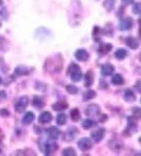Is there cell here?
<instances>
[{"mask_svg":"<svg viewBox=\"0 0 141 156\" xmlns=\"http://www.w3.org/2000/svg\"><path fill=\"white\" fill-rule=\"evenodd\" d=\"M78 147H79V149L81 151H89L92 148V141L89 139V138L84 137V138H82V139L78 142Z\"/></svg>","mask_w":141,"mask_h":156,"instance_id":"5","label":"cell"},{"mask_svg":"<svg viewBox=\"0 0 141 156\" xmlns=\"http://www.w3.org/2000/svg\"><path fill=\"white\" fill-rule=\"evenodd\" d=\"M133 26V21L130 18H124L120 21L119 24V29L120 31H127Z\"/></svg>","mask_w":141,"mask_h":156,"instance_id":"10","label":"cell"},{"mask_svg":"<svg viewBox=\"0 0 141 156\" xmlns=\"http://www.w3.org/2000/svg\"><path fill=\"white\" fill-rule=\"evenodd\" d=\"M139 26H140V29H141V18L139 20Z\"/></svg>","mask_w":141,"mask_h":156,"instance_id":"40","label":"cell"},{"mask_svg":"<svg viewBox=\"0 0 141 156\" xmlns=\"http://www.w3.org/2000/svg\"><path fill=\"white\" fill-rule=\"evenodd\" d=\"M15 73L18 76H26L30 73V70L26 66H17L15 69Z\"/></svg>","mask_w":141,"mask_h":156,"instance_id":"16","label":"cell"},{"mask_svg":"<svg viewBox=\"0 0 141 156\" xmlns=\"http://www.w3.org/2000/svg\"><path fill=\"white\" fill-rule=\"evenodd\" d=\"M35 116L32 112L26 113L22 119V123L24 125H29L35 120Z\"/></svg>","mask_w":141,"mask_h":156,"instance_id":"19","label":"cell"},{"mask_svg":"<svg viewBox=\"0 0 141 156\" xmlns=\"http://www.w3.org/2000/svg\"><path fill=\"white\" fill-rule=\"evenodd\" d=\"M2 138H3V135H2V133H1V131H0V143H1V141H2Z\"/></svg>","mask_w":141,"mask_h":156,"instance_id":"38","label":"cell"},{"mask_svg":"<svg viewBox=\"0 0 141 156\" xmlns=\"http://www.w3.org/2000/svg\"><path fill=\"white\" fill-rule=\"evenodd\" d=\"M133 115L136 118H141V109L139 107H136V108H134L133 110Z\"/></svg>","mask_w":141,"mask_h":156,"instance_id":"34","label":"cell"},{"mask_svg":"<svg viewBox=\"0 0 141 156\" xmlns=\"http://www.w3.org/2000/svg\"><path fill=\"white\" fill-rule=\"evenodd\" d=\"M46 133L49 139L56 140L58 139L59 136H60V131H59L57 128L52 126V127H49V129H47Z\"/></svg>","mask_w":141,"mask_h":156,"instance_id":"13","label":"cell"},{"mask_svg":"<svg viewBox=\"0 0 141 156\" xmlns=\"http://www.w3.org/2000/svg\"><path fill=\"white\" fill-rule=\"evenodd\" d=\"M109 147L111 151H113L115 153H119L123 148V144L122 141L119 139L114 138L111 140L109 141Z\"/></svg>","mask_w":141,"mask_h":156,"instance_id":"4","label":"cell"},{"mask_svg":"<svg viewBox=\"0 0 141 156\" xmlns=\"http://www.w3.org/2000/svg\"><path fill=\"white\" fill-rule=\"evenodd\" d=\"M52 107H53V109L54 110V111H61L68 108V103H64V102H57V103H54Z\"/></svg>","mask_w":141,"mask_h":156,"instance_id":"21","label":"cell"},{"mask_svg":"<svg viewBox=\"0 0 141 156\" xmlns=\"http://www.w3.org/2000/svg\"><path fill=\"white\" fill-rule=\"evenodd\" d=\"M133 13L134 14H141V3L137 2L133 6Z\"/></svg>","mask_w":141,"mask_h":156,"instance_id":"32","label":"cell"},{"mask_svg":"<svg viewBox=\"0 0 141 156\" xmlns=\"http://www.w3.org/2000/svg\"><path fill=\"white\" fill-rule=\"evenodd\" d=\"M56 123L58 124L59 126H64V124L67 122V115L65 114H59L57 116H56Z\"/></svg>","mask_w":141,"mask_h":156,"instance_id":"28","label":"cell"},{"mask_svg":"<svg viewBox=\"0 0 141 156\" xmlns=\"http://www.w3.org/2000/svg\"><path fill=\"white\" fill-rule=\"evenodd\" d=\"M122 3L126 5V6H128V5H130V4L133 3L134 0H122Z\"/></svg>","mask_w":141,"mask_h":156,"instance_id":"36","label":"cell"},{"mask_svg":"<svg viewBox=\"0 0 141 156\" xmlns=\"http://www.w3.org/2000/svg\"><path fill=\"white\" fill-rule=\"evenodd\" d=\"M100 111V107L96 104H90L89 105L88 107L86 109V114L88 117H93L96 116L97 114H99Z\"/></svg>","mask_w":141,"mask_h":156,"instance_id":"8","label":"cell"},{"mask_svg":"<svg viewBox=\"0 0 141 156\" xmlns=\"http://www.w3.org/2000/svg\"><path fill=\"white\" fill-rule=\"evenodd\" d=\"M139 142H140V144H141V137H140V138H139Z\"/></svg>","mask_w":141,"mask_h":156,"instance_id":"42","label":"cell"},{"mask_svg":"<svg viewBox=\"0 0 141 156\" xmlns=\"http://www.w3.org/2000/svg\"><path fill=\"white\" fill-rule=\"evenodd\" d=\"M139 61H140V62H141V52H140V53H139Z\"/></svg>","mask_w":141,"mask_h":156,"instance_id":"39","label":"cell"},{"mask_svg":"<svg viewBox=\"0 0 141 156\" xmlns=\"http://www.w3.org/2000/svg\"><path fill=\"white\" fill-rule=\"evenodd\" d=\"M140 102H141V100H140Z\"/></svg>","mask_w":141,"mask_h":156,"instance_id":"43","label":"cell"},{"mask_svg":"<svg viewBox=\"0 0 141 156\" xmlns=\"http://www.w3.org/2000/svg\"><path fill=\"white\" fill-rule=\"evenodd\" d=\"M115 72V67L111 64H104L101 66V73L103 76H111Z\"/></svg>","mask_w":141,"mask_h":156,"instance_id":"12","label":"cell"},{"mask_svg":"<svg viewBox=\"0 0 141 156\" xmlns=\"http://www.w3.org/2000/svg\"><path fill=\"white\" fill-rule=\"evenodd\" d=\"M0 116L5 117V118L9 116V112L6 109H2V110H0Z\"/></svg>","mask_w":141,"mask_h":156,"instance_id":"35","label":"cell"},{"mask_svg":"<svg viewBox=\"0 0 141 156\" xmlns=\"http://www.w3.org/2000/svg\"><path fill=\"white\" fill-rule=\"evenodd\" d=\"M126 43L129 48H130L133 50L137 49L139 47V42L137 39L134 38V37H128L126 40Z\"/></svg>","mask_w":141,"mask_h":156,"instance_id":"15","label":"cell"},{"mask_svg":"<svg viewBox=\"0 0 141 156\" xmlns=\"http://www.w3.org/2000/svg\"><path fill=\"white\" fill-rule=\"evenodd\" d=\"M1 83H2V78L0 77V84H1Z\"/></svg>","mask_w":141,"mask_h":156,"instance_id":"41","label":"cell"},{"mask_svg":"<svg viewBox=\"0 0 141 156\" xmlns=\"http://www.w3.org/2000/svg\"><path fill=\"white\" fill-rule=\"evenodd\" d=\"M115 4V0H105L103 2V6L108 12L111 11L114 9Z\"/></svg>","mask_w":141,"mask_h":156,"instance_id":"27","label":"cell"},{"mask_svg":"<svg viewBox=\"0 0 141 156\" xmlns=\"http://www.w3.org/2000/svg\"><path fill=\"white\" fill-rule=\"evenodd\" d=\"M6 97V94L5 91H0V98H2V99H5Z\"/></svg>","mask_w":141,"mask_h":156,"instance_id":"37","label":"cell"},{"mask_svg":"<svg viewBox=\"0 0 141 156\" xmlns=\"http://www.w3.org/2000/svg\"><path fill=\"white\" fill-rule=\"evenodd\" d=\"M124 99L126 102L129 103H132L136 100V95L133 91L130 89L126 90L124 93Z\"/></svg>","mask_w":141,"mask_h":156,"instance_id":"18","label":"cell"},{"mask_svg":"<svg viewBox=\"0 0 141 156\" xmlns=\"http://www.w3.org/2000/svg\"><path fill=\"white\" fill-rule=\"evenodd\" d=\"M111 83L114 85H122L124 84V79L122 76V75L117 73L113 76L112 79H111Z\"/></svg>","mask_w":141,"mask_h":156,"instance_id":"20","label":"cell"},{"mask_svg":"<svg viewBox=\"0 0 141 156\" xmlns=\"http://www.w3.org/2000/svg\"><path fill=\"white\" fill-rule=\"evenodd\" d=\"M75 57L76 59H78L79 61L81 62H86L87 61L89 58V55L88 52L84 49H79L77 50L75 53Z\"/></svg>","mask_w":141,"mask_h":156,"instance_id":"11","label":"cell"},{"mask_svg":"<svg viewBox=\"0 0 141 156\" xmlns=\"http://www.w3.org/2000/svg\"><path fill=\"white\" fill-rule=\"evenodd\" d=\"M104 134H105V130L100 128V129H98L92 131L91 133V137H92V140L96 143H99V142H100L103 140Z\"/></svg>","mask_w":141,"mask_h":156,"instance_id":"9","label":"cell"},{"mask_svg":"<svg viewBox=\"0 0 141 156\" xmlns=\"http://www.w3.org/2000/svg\"><path fill=\"white\" fill-rule=\"evenodd\" d=\"M96 126V123L94 121L90 120V119H86L82 122V127L84 128L85 129H89L91 128L94 127Z\"/></svg>","mask_w":141,"mask_h":156,"instance_id":"29","label":"cell"},{"mask_svg":"<svg viewBox=\"0 0 141 156\" xmlns=\"http://www.w3.org/2000/svg\"><path fill=\"white\" fill-rule=\"evenodd\" d=\"M86 79V87H90L93 84V74L91 70H89L85 76Z\"/></svg>","mask_w":141,"mask_h":156,"instance_id":"23","label":"cell"},{"mask_svg":"<svg viewBox=\"0 0 141 156\" xmlns=\"http://www.w3.org/2000/svg\"><path fill=\"white\" fill-rule=\"evenodd\" d=\"M28 102H29V99H28V96H26V95L21 96L16 103L15 111L18 113L24 112L26 107H28Z\"/></svg>","mask_w":141,"mask_h":156,"instance_id":"2","label":"cell"},{"mask_svg":"<svg viewBox=\"0 0 141 156\" xmlns=\"http://www.w3.org/2000/svg\"><path fill=\"white\" fill-rule=\"evenodd\" d=\"M33 106L38 109L42 108L44 107V101L39 96H35L33 99Z\"/></svg>","mask_w":141,"mask_h":156,"instance_id":"24","label":"cell"},{"mask_svg":"<svg viewBox=\"0 0 141 156\" xmlns=\"http://www.w3.org/2000/svg\"><path fill=\"white\" fill-rule=\"evenodd\" d=\"M62 154L64 156H75L77 155V152L72 147H68V148H66L63 151Z\"/></svg>","mask_w":141,"mask_h":156,"instance_id":"30","label":"cell"},{"mask_svg":"<svg viewBox=\"0 0 141 156\" xmlns=\"http://www.w3.org/2000/svg\"><path fill=\"white\" fill-rule=\"evenodd\" d=\"M57 149V145L53 142H46L44 144L43 148L41 149V151H43L44 154L46 155H50L53 154Z\"/></svg>","mask_w":141,"mask_h":156,"instance_id":"6","label":"cell"},{"mask_svg":"<svg viewBox=\"0 0 141 156\" xmlns=\"http://www.w3.org/2000/svg\"><path fill=\"white\" fill-rule=\"evenodd\" d=\"M71 118H72V120L75 122H77L80 120L81 118V114L79 112V111L78 109H73L71 111Z\"/></svg>","mask_w":141,"mask_h":156,"instance_id":"25","label":"cell"},{"mask_svg":"<svg viewBox=\"0 0 141 156\" xmlns=\"http://www.w3.org/2000/svg\"><path fill=\"white\" fill-rule=\"evenodd\" d=\"M136 132H137V125L136 123L135 119L133 118V117H129L128 126L125 130V133L128 135H133Z\"/></svg>","mask_w":141,"mask_h":156,"instance_id":"3","label":"cell"},{"mask_svg":"<svg viewBox=\"0 0 141 156\" xmlns=\"http://www.w3.org/2000/svg\"><path fill=\"white\" fill-rule=\"evenodd\" d=\"M52 120V114L49 111H44L39 117V122L41 124H47Z\"/></svg>","mask_w":141,"mask_h":156,"instance_id":"14","label":"cell"},{"mask_svg":"<svg viewBox=\"0 0 141 156\" xmlns=\"http://www.w3.org/2000/svg\"><path fill=\"white\" fill-rule=\"evenodd\" d=\"M79 133L77 128L75 127H70L64 135V139L66 141H72L75 139V137Z\"/></svg>","mask_w":141,"mask_h":156,"instance_id":"7","label":"cell"},{"mask_svg":"<svg viewBox=\"0 0 141 156\" xmlns=\"http://www.w3.org/2000/svg\"><path fill=\"white\" fill-rule=\"evenodd\" d=\"M127 55H128L127 51L125 49H122V48L118 49L115 53V58L117 59H119V60H123L124 58H126Z\"/></svg>","mask_w":141,"mask_h":156,"instance_id":"22","label":"cell"},{"mask_svg":"<svg viewBox=\"0 0 141 156\" xmlns=\"http://www.w3.org/2000/svg\"><path fill=\"white\" fill-rule=\"evenodd\" d=\"M67 73L70 75L71 79L74 82H79L82 79V70L80 69L79 66L77 64H75V63H72L69 66Z\"/></svg>","mask_w":141,"mask_h":156,"instance_id":"1","label":"cell"},{"mask_svg":"<svg viewBox=\"0 0 141 156\" xmlns=\"http://www.w3.org/2000/svg\"><path fill=\"white\" fill-rule=\"evenodd\" d=\"M96 92L92 90H89V91H86L84 94H83V100L84 101H89L90 99H93V98L96 97Z\"/></svg>","mask_w":141,"mask_h":156,"instance_id":"26","label":"cell"},{"mask_svg":"<svg viewBox=\"0 0 141 156\" xmlns=\"http://www.w3.org/2000/svg\"><path fill=\"white\" fill-rule=\"evenodd\" d=\"M112 50V45L110 44H103L100 46V48L98 49V53H100L101 55H107V53H109Z\"/></svg>","mask_w":141,"mask_h":156,"instance_id":"17","label":"cell"},{"mask_svg":"<svg viewBox=\"0 0 141 156\" xmlns=\"http://www.w3.org/2000/svg\"><path fill=\"white\" fill-rule=\"evenodd\" d=\"M0 69L3 73H6L9 70V68L7 67V66H6L2 58H0Z\"/></svg>","mask_w":141,"mask_h":156,"instance_id":"33","label":"cell"},{"mask_svg":"<svg viewBox=\"0 0 141 156\" xmlns=\"http://www.w3.org/2000/svg\"><path fill=\"white\" fill-rule=\"evenodd\" d=\"M66 90L69 94H72V95H76L78 93V88L75 87V85H72V84H69L66 87Z\"/></svg>","mask_w":141,"mask_h":156,"instance_id":"31","label":"cell"}]
</instances>
